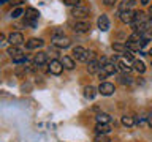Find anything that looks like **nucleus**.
Returning a JSON list of instances; mask_svg holds the SVG:
<instances>
[{
    "mask_svg": "<svg viewBox=\"0 0 152 142\" xmlns=\"http://www.w3.org/2000/svg\"><path fill=\"white\" fill-rule=\"evenodd\" d=\"M71 16H73L75 19H86V17H89L90 16V9L87 7H75L73 9H71Z\"/></svg>",
    "mask_w": 152,
    "mask_h": 142,
    "instance_id": "nucleus-1",
    "label": "nucleus"
},
{
    "mask_svg": "<svg viewBox=\"0 0 152 142\" xmlns=\"http://www.w3.org/2000/svg\"><path fill=\"white\" fill-rule=\"evenodd\" d=\"M73 57L76 60L86 62V63H87L89 62V51L84 49L83 46H76V47H73Z\"/></svg>",
    "mask_w": 152,
    "mask_h": 142,
    "instance_id": "nucleus-2",
    "label": "nucleus"
},
{
    "mask_svg": "<svg viewBox=\"0 0 152 142\" xmlns=\"http://www.w3.org/2000/svg\"><path fill=\"white\" fill-rule=\"evenodd\" d=\"M48 71L54 76H59V74H62V71H64V65H62L60 60H51L49 63H48Z\"/></svg>",
    "mask_w": 152,
    "mask_h": 142,
    "instance_id": "nucleus-3",
    "label": "nucleus"
},
{
    "mask_svg": "<svg viewBox=\"0 0 152 142\" xmlns=\"http://www.w3.org/2000/svg\"><path fill=\"white\" fill-rule=\"evenodd\" d=\"M114 92H116V87L111 82H102L98 87V93H102L103 96H111Z\"/></svg>",
    "mask_w": 152,
    "mask_h": 142,
    "instance_id": "nucleus-4",
    "label": "nucleus"
},
{
    "mask_svg": "<svg viewBox=\"0 0 152 142\" xmlns=\"http://www.w3.org/2000/svg\"><path fill=\"white\" fill-rule=\"evenodd\" d=\"M7 41L11 46H19V44H22V43H24V35L21 32H13V33H10V35H8Z\"/></svg>",
    "mask_w": 152,
    "mask_h": 142,
    "instance_id": "nucleus-5",
    "label": "nucleus"
},
{
    "mask_svg": "<svg viewBox=\"0 0 152 142\" xmlns=\"http://www.w3.org/2000/svg\"><path fill=\"white\" fill-rule=\"evenodd\" d=\"M147 22V16H146V13L144 11H136L135 13V19H133V22H132V27L136 28L141 25V24H146Z\"/></svg>",
    "mask_w": 152,
    "mask_h": 142,
    "instance_id": "nucleus-6",
    "label": "nucleus"
},
{
    "mask_svg": "<svg viewBox=\"0 0 152 142\" xmlns=\"http://www.w3.org/2000/svg\"><path fill=\"white\" fill-rule=\"evenodd\" d=\"M73 30L76 33H87L90 30V22H87V21H78L73 25Z\"/></svg>",
    "mask_w": 152,
    "mask_h": 142,
    "instance_id": "nucleus-7",
    "label": "nucleus"
},
{
    "mask_svg": "<svg viewBox=\"0 0 152 142\" xmlns=\"http://www.w3.org/2000/svg\"><path fill=\"white\" fill-rule=\"evenodd\" d=\"M24 14H26V21L30 22V24H35V21L40 17V13H38V9H35V8H27L26 11H24Z\"/></svg>",
    "mask_w": 152,
    "mask_h": 142,
    "instance_id": "nucleus-8",
    "label": "nucleus"
},
{
    "mask_svg": "<svg viewBox=\"0 0 152 142\" xmlns=\"http://www.w3.org/2000/svg\"><path fill=\"white\" fill-rule=\"evenodd\" d=\"M97 25H98V28L102 32H108L109 30V27H111V24H109V19H108V16L106 14H102V16L98 17V21H97Z\"/></svg>",
    "mask_w": 152,
    "mask_h": 142,
    "instance_id": "nucleus-9",
    "label": "nucleus"
},
{
    "mask_svg": "<svg viewBox=\"0 0 152 142\" xmlns=\"http://www.w3.org/2000/svg\"><path fill=\"white\" fill-rule=\"evenodd\" d=\"M52 44L56 47H59V49H65V47H68L71 44V41L68 40L66 36H62V38H52Z\"/></svg>",
    "mask_w": 152,
    "mask_h": 142,
    "instance_id": "nucleus-10",
    "label": "nucleus"
},
{
    "mask_svg": "<svg viewBox=\"0 0 152 142\" xmlns=\"http://www.w3.org/2000/svg\"><path fill=\"white\" fill-rule=\"evenodd\" d=\"M135 13H136V11H133V9H128V11H122V13H119V17H121V21H122V22L132 24V22H133V19H135Z\"/></svg>",
    "mask_w": 152,
    "mask_h": 142,
    "instance_id": "nucleus-11",
    "label": "nucleus"
},
{
    "mask_svg": "<svg viewBox=\"0 0 152 142\" xmlns=\"http://www.w3.org/2000/svg\"><path fill=\"white\" fill-rule=\"evenodd\" d=\"M45 44V41L41 40V38H30L28 41H26V47L27 49H38V47H41Z\"/></svg>",
    "mask_w": 152,
    "mask_h": 142,
    "instance_id": "nucleus-12",
    "label": "nucleus"
},
{
    "mask_svg": "<svg viewBox=\"0 0 152 142\" xmlns=\"http://www.w3.org/2000/svg\"><path fill=\"white\" fill-rule=\"evenodd\" d=\"M33 63H35V66H43L48 63V54L46 52H38V54H35V57H33Z\"/></svg>",
    "mask_w": 152,
    "mask_h": 142,
    "instance_id": "nucleus-13",
    "label": "nucleus"
},
{
    "mask_svg": "<svg viewBox=\"0 0 152 142\" xmlns=\"http://www.w3.org/2000/svg\"><path fill=\"white\" fill-rule=\"evenodd\" d=\"M7 54L11 57V59H18V57L24 55V52H22V49L19 46H10L7 49Z\"/></svg>",
    "mask_w": 152,
    "mask_h": 142,
    "instance_id": "nucleus-14",
    "label": "nucleus"
},
{
    "mask_svg": "<svg viewBox=\"0 0 152 142\" xmlns=\"http://www.w3.org/2000/svg\"><path fill=\"white\" fill-rule=\"evenodd\" d=\"M102 70V63H100V60H92V62H89L87 63V71L90 74H94V73H98V71Z\"/></svg>",
    "mask_w": 152,
    "mask_h": 142,
    "instance_id": "nucleus-15",
    "label": "nucleus"
},
{
    "mask_svg": "<svg viewBox=\"0 0 152 142\" xmlns=\"http://www.w3.org/2000/svg\"><path fill=\"white\" fill-rule=\"evenodd\" d=\"M135 5H136V0H124V2L119 5V13L128 11V9H132Z\"/></svg>",
    "mask_w": 152,
    "mask_h": 142,
    "instance_id": "nucleus-16",
    "label": "nucleus"
},
{
    "mask_svg": "<svg viewBox=\"0 0 152 142\" xmlns=\"http://www.w3.org/2000/svg\"><path fill=\"white\" fill-rule=\"evenodd\" d=\"M109 131H111L109 123H97V126H95V133L97 134H108Z\"/></svg>",
    "mask_w": 152,
    "mask_h": 142,
    "instance_id": "nucleus-17",
    "label": "nucleus"
},
{
    "mask_svg": "<svg viewBox=\"0 0 152 142\" xmlns=\"http://www.w3.org/2000/svg\"><path fill=\"white\" fill-rule=\"evenodd\" d=\"M60 62H62V65H64L65 70H73L75 68V60L71 59V57H68V55H65Z\"/></svg>",
    "mask_w": 152,
    "mask_h": 142,
    "instance_id": "nucleus-18",
    "label": "nucleus"
},
{
    "mask_svg": "<svg viewBox=\"0 0 152 142\" xmlns=\"http://www.w3.org/2000/svg\"><path fill=\"white\" fill-rule=\"evenodd\" d=\"M95 95H97V88L92 87V85H87V87L84 88V96L89 98V99H94Z\"/></svg>",
    "mask_w": 152,
    "mask_h": 142,
    "instance_id": "nucleus-19",
    "label": "nucleus"
},
{
    "mask_svg": "<svg viewBox=\"0 0 152 142\" xmlns=\"http://www.w3.org/2000/svg\"><path fill=\"white\" fill-rule=\"evenodd\" d=\"M121 122H122V125L127 126V128H132L133 125H135V118H133L132 115H124L121 118Z\"/></svg>",
    "mask_w": 152,
    "mask_h": 142,
    "instance_id": "nucleus-20",
    "label": "nucleus"
},
{
    "mask_svg": "<svg viewBox=\"0 0 152 142\" xmlns=\"http://www.w3.org/2000/svg\"><path fill=\"white\" fill-rule=\"evenodd\" d=\"M95 120H97V123H109V122H111V115L102 112V114H98V115L95 117Z\"/></svg>",
    "mask_w": 152,
    "mask_h": 142,
    "instance_id": "nucleus-21",
    "label": "nucleus"
},
{
    "mask_svg": "<svg viewBox=\"0 0 152 142\" xmlns=\"http://www.w3.org/2000/svg\"><path fill=\"white\" fill-rule=\"evenodd\" d=\"M133 68H135L138 73L142 74L146 71V65H144V62H142V60H135V62H133Z\"/></svg>",
    "mask_w": 152,
    "mask_h": 142,
    "instance_id": "nucleus-22",
    "label": "nucleus"
},
{
    "mask_svg": "<svg viewBox=\"0 0 152 142\" xmlns=\"http://www.w3.org/2000/svg\"><path fill=\"white\" fill-rule=\"evenodd\" d=\"M117 70H121V71H124V73H130V71H132V68H130V66H128V65H125V63H124V62H121V60H117Z\"/></svg>",
    "mask_w": 152,
    "mask_h": 142,
    "instance_id": "nucleus-23",
    "label": "nucleus"
},
{
    "mask_svg": "<svg viewBox=\"0 0 152 142\" xmlns=\"http://www.w3.org/2000/svg\"><path fill=\"white\" fill-rule=\"evenodd\" d=\"M113 49L116 51V52H121V54H124V52L127 51V46L122 44V43H114V44H113Z\"/></svg>",
    "mask_w": 152,
    "mask_h": 142,
    "instance_id": "nucleus-24",
    "label": "nucleus"
},
{
    "mask_svg": "<svg viewBox=\"0 0 152 142\" xmlns=\"http://www.w3.org/2000/svg\"><path fill=\"white\" fill-rule=\"evenodd\" d=\"M94 142H111V139H109L108 134H97L95 136Z\"/></svg>",
    "mask_w": 152,
    "mask_h": 142,
    "instance_id": "nucleus-25",
    "label": "nucleus"
},
{
    "mask_svg": "<svg viewBox=\"0 0 152 142\" xmlns=\"http://www.w3.org/2000/svg\"><path fill=\"white\" fill-rule=\"evenodd\" d=\"M16 76L18 78H26V73H27V70H26V66H19V68H16Z\"/></svg>",
    "mask_w": 152,
    "mask_h": 142,
    "instance_id": "nucleus-26",
    "label": "nucleus"
},
{
    "mask_svg": "<svg viewBox=\"0 0 152 142\" xmlns=\"http://www.w3.org/2000/svg\"><path fill=\"white\" fill-rule=\"evenodd\" d=\"M64 3L66 5V7H71V8H75V7H79L81 0H64Z\"/></svg>",
    "mask_w": 152,
    "mask_h": 142,
    "instance_id": "nucleus-27",
    "label": "nucleus"
},
{
    "mask_svg": "<svg viewBox=\"0 0 152 142\" xmlns=\"http://www.w3.org/2000/svg\"><path fill=\"white\" fill-rule=\"evenodd\" d=\"M122 57H124V60H127V62H135V59H133V52H130V51H125L122 54Z\"/></svg>",
    "mask_w": 152,
    "mask_h": 142,
    "instance_id": "nucleus-28",
    "label": "nucleus"
},
{
    "mask_svg": "<svg viewBox=\"0 0 152 142\" xmlns=\"http://www.w3.org/2000/svg\"><path fill=\"white\" fill-rule=\"evenodd\" d=\"M22 14H24V9H22V8H16V9H14V11L11 13V17L16 19V17H21Z\"/></svg>",
    "mask_w": 152,
    "mask_h": 142,
    "instance_id": "nucleus-29",
    "label": "nucleus"
},
{
    "mask_svg": "<svg viewBox=\"0 0 152 142\" xmlns=\"http://www.w3.org/2000/svg\"><path fill=\"white\" fill-rule=\"evenodd\" d=\"M62 38V36H65L64 35V30H60V28H57V30H54V33H52V38Z\"/></svg>",
    "mask_w": 152,
    "mask_h": 142,
    "instance_id": "nucleus-30",
    "label": "nucleus"
},
{
    "mask_svg": "<svg viewBox=\"0 0 152 142\" xmlns=\"http://www.w3.org/2000/svg\"><path fill=\"white\" fill-rule=\"evenodd\" d=\"M142 38H147V40H151V38H152V27H149L144 33H142Z\"/></svg>",
    "mask_w": 152,
    "mask_h": 142,
    "instance_id": "nucleus-31",
    "label": "nucleus"
},
{
    "mask_svg": "<svg viewBox=\"0 0 152 142\" xmlns=\"http://www.w3.org/2000/svg\"><path fill=\"white\" fill-rule=\"evenodd\" d=\"M108 76H109V74H108L104 70H100V71H98V79H100V80H102V79H106Z\"/></svg>",
    "mask_w": 152,
    "mask_h": 142,
    "instance_id": "nucleus-32",
    "label": "nucleus"
},
{
    "mask_svg": "<svg viewBox=\"0 0 152 142\" xmlns=\"http://www.w3.org/2000/svg\"><path fill=\"white\" fill-rule=\"evenodd\" d=\"M121 82H122V84H132V79H130V78H125V76H122V78H121Z\"/></svg>",
    "mask_w": 152,
    "mask_h": 142,
    "instance_id": "nucleus-33",
    "label": "nucleus"
},
{
    "mask_svg": "<svg viewBox=\"0 0 152 142\" xmlns=\"http://www.w3.org/2000/svg\"><path fill=\"white\" fill-rule=\"evenodd\" d=\"M103 3L106 5V7H113V5L116 3V0H103Z\"/></svg>",
    "mask_w": 152,
    "mask_h": 142,
    "instance_id": "nucleus-34",
    "label": "nucleus"
},
{
    "mask_svg": "<svg viewBox=\"0 0 152 142\" xmlns=\"http://www.w3.org/2000/svg\"><path fill=\"white\" fill-rule=\"evenodd\" d=\"M10 2H11V5H16V7H18V5L24 3V2H26V0H10Z\"/></svg>",
    "mask_w": 152,
    "mask_h": 142,
    "instance_id": "nucleus-35",
    "label": "nucleus"
},
{
    "mask_svg": "<svg viewBox=\"0 0 152 142\" xmlns=\"http://www.w3.org/2000/svg\"><path fill=\"white\" fill-rule=\"evenodd\" d=\"M140 3H141V5H144V7H146V5H149V3H151V0H140Z\"/></svg>",
    "mask_w": 152,
    "mask_h": 142,
    "instance_id": "nucleus-36",
    "label": "nucleus"
},
{
    "mask_svg": "<svg viewBox=\"0 0 152 142\" xmlns=\"http://www.w3.org/2000/svg\"><path fill=\"white\" fill-rule=\"evenodd\" d=\"M147 123L152 126V114H149V117H147Z\"/></svg>",
    "mask_w": 152,
    "mask_h": 142,
    "instance_id": "nucleus-37",
    "label": "nucleus"
},
{
    "mask_svg": "<svg viewBox=\"0 0 152 142\" xmlns=\"http://www.w3.org/2000/svg\"><path fill=\"white\" fill-rule=\"evenodd\" d=\"M3 41H5V35H3L2 32H0V43H3Z\"/></svg>",
    "mask_w": 152,
    "mask_h": 142,
    "instance_id": "nucleus-38",
    "label": "nucleus"
},
{
    "mask_svg": "<svg viewBox=\"0 0 152 142\" xmlns=\"http://www.w3.org/2000/svg\"><path fill=\"white\" fill-rule=\"evenodd\" d=\"M149 14H151V17H152V5H151V8H149Z\"/></svg>",
    "mask_w": 152,
    "mask_h": 142,
    "instance_id": "nucleus-39",
    "label": "nucleus"
},
{
    "mask_svg": "<svg viewBox=\"0 0 152 142\" xmlns=\"http://www.w3.org/2000/svg\"><path fill=\"white\" fill-rule=\"evenodd\" d=\"M149 55L152 57V47H151V49H149Z\"/></svg>",
    "mask_w": 152,
    "mask_h": 142,
    "instance_id": "nucleus-40",
    "label": "nucleus"
}]
</instances>
